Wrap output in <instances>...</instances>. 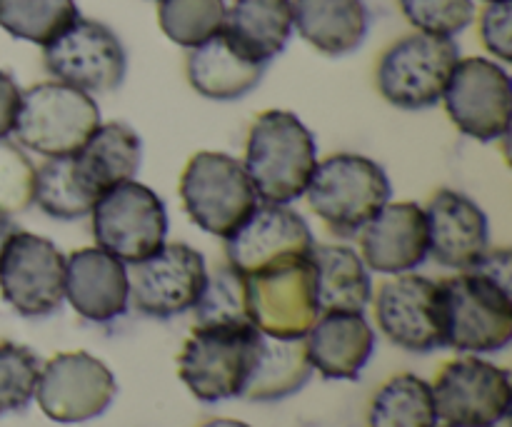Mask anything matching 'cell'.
I'll return each mask as SVG.
<instances>
[{"label": "cell", "instance_id": "cell-20", "mask_svg": "<svg viewBox=\"0 0 512 427\" xmlns=\"http://www.w3.org/2000/svg\"><path fill=\"white\" fill-rule=\"evenodd\" d=\"M365 268L403 275L428 258V220L418 203H385L360 230Z\"/></svg>", "mask_w": 512, "mask_h": 427}, {"label": "cell", "instance_id": "cell-6", "mask_svg": "<svg viewBox=\"0 0 512 427\" xmlns=\"http://www.w3.org/2000/svg\"><path fill=\"white\" fill-rule=\"evenodd\" d=\"M445 345L460 353H498L512 340V288L463 270L440 283Z\"/></svg>", "mask_w": 512, "mask_h": 427}, {"label": "cell", "instance_id": "cell-1", "mask_svg": "<svg viewBox=\"0 0 512 427\" xmlns=\"http://www.w3.org/2000/svg\"><path fill=\"white\" fill-rule=\"evenodd\" d=\"M243 165L260 203H293L305 195L318 165L313 133L288 110H265L250 125Z\"/></svg>", "mask_w": 512, "mask_h": 427}, {"label": "cell", "instance_id": "cell-30", "mask_svg": "<svg viewBox=\"0 0 512 427\" xmlns=\"http://www.w3.org/2000/svg\"><path fill=\"white\" fill-rule=\"evenodd\" d=\"M75 18V0H0V28L35 45H48Z\"/></svg>", "mask_w": 512, "mask_h": 427}, {"label": "cell", "instance_id": "cell-32", "mask_svg": "<svg viewBox=\"0 0 512 427\" xmlns=\"http://www.w3.org/2000/svg\"><path fill=\"white\" fill-rule=\"evenodd\" d=\"M40 378V360L30 348L0 343V415L23 413L33 403Z\"/></svg>", "mask_w": 512, "mask_h": 427}, {"label": "cell", "instance_id": "cell-2", "mask_svg": "<svg viewBox=\"0 0 512 427\" xmlns=\"http://www.w3.org/2000/svg\"><path fill=\"white\" fill-rule=\"evenodd\" d=\"M263 333L253 323L195 325L178 358V375L200 403L243 398L258 365Z\"/></svg>", "mask_w": 512, "mask_h": 427}, {"label": "cell", "instance_id": "cell-33", "mask_svg": "<svg viewBox=\"0 0 512 427\" xmlns=\"http://www.w3.org/2000/svg\"><path fill=\"white\" fill-rule=\"evenodd\" d=\"M195 325L210 323H250L245 310V278L230 265L208 273L203 295L195 303Z\"/></svg>", "mask_w": 512, "mask_h": 427}, {"label": "cell", "instance_id": "cell-7", "mask_svg": "<svg viewBox=\"0 0 512 427\" xmlns=\"http://www.w3.org/2000/svg\"><path fill=\"white\" fill-rule=\"evenodd\" d=\"M460 60L453 38L410 33L390 45L378 60L380 95L400 110H425L443 100L450 73Z\"/></svg>", "mask_w": 512, "mask_h": 427}, {"label": "cell", "instance_id": "cell-4", "mask_svg": "<svg viewBox=\"0 0 512 427\" xmlns=\"http://www.w3.org/2000/svg\"><path fill=\"white\" fill-rule=\"evenodd\" d=\"M98 125L100 108L93 95L48 80L23 90L13 135L33 153L63 158L78 153Z\"/></svg>", "mask_w": 512, "mask_h": 427}, {"label": "cell", "instance_id": "cell-35", "mask_svg": "<svg viewBox=\"0 0 512 427\" xmlns=\"http://www.w3.org/2000/svg\"><path fill=\"white\" fill-rule=\"evenodd\" d=\"M35 168L18 145L0 140V215L25 213L33 205Z\"/></svg>", "mask_w": 512, "mask_h": 427}, {"label": "cell", "instance_id": "cell-39", "mask_svg": "<svg viewBox=\"0 0 512 427\" xmlns=\"http://www.w3.org/2000/svg\"><path fill=\"white\" fill-rule=\"evenodd\" d=\"M200 427H250V425L240 423V420H225V418H218V420H208V423H203Z\"/></svg>", "mask_w": 512, "mask_h": 427}, {"label": "cell", "instance_id": "cell-18", "mask_svg": "<svg viewBox=\"0 0 512 427\" xmlns=\"http://www.w3.org/2000/svg\"><path fill=\"white\" fill-rule=\"evenodd\" d=\"M423 210L428 220V255L443 268L470 270L490 250L488 218L468 195L443 188Z\"/></svg>", "mask_w": 512, "mask_h": 427}, {"label": "cell", "instance_id": "cell-29", "mask_svg": "<svg viewBox=\"0 0 512 427\" xmlns=\"http://www.w3.org/2000/svg\"><path fill=\"white\" fill-rule=\"evenodd\" d=\"M33 203L55 220H80L90 215L98 198L75 173L73 155H63L35 168Z\"/></svg>", "mask_w": 512, "mask_h": 427}, {"label": "cell", "instance_id": "cell-25", "mask_svg": "<svg viewBox=\"0 0 512 427\" xmlns=\"http://www.w3.org/2000/svg\"><path fill=\"white\" fill-rule=\"evenodd\" d=\"M293 23L318 53L340 58L363 45L370 13L363 0H293Z\"/></svg>", "mask_w": 512, "mask_h": 427}, {"label": "cell", "instance_id": "cell-15", "mask_svg": "<svg viewBox=\"0 0 512 427\" xmlns=\"http://www.w3.org/2000/svg\"><path fill=\"white\" fill-rule=\"evenodd\" d=\"M130 303L148 318L168 320L195 308L208 283V265L195 248L165 243L150 258L133 265Z\"/></svg>", "mask_w": 512, "mask_h": 427}, {"label": "cell", "instance_id": "cell-27", "mask_svg": "<svg viewBox=\"0 0 512 427\" xmlns=\"http://www.w3.org/2000/svg\"><path fill=\"white\" fill-rule=\"evenodd\" d=\"M313 375L303 340H273L263 335L258 365L250 375L245 400L253 403H275L298 393Z\"/></svg>", "mask_w": 512, "mask_h": 427}, {"label": "cell", "instance_id": "cell-41", "mask_svg": "<svg viewBox=\"0 0 512 427\" xmlns=\"http://www.w3.org/2000/svg\"><path fill=\"white\" fill-rule=\"evenodd\" d=\"M485 3H493V0H485Z\"/></svg>", "mask_w": 512, "mask_h": 427}, {"label": "cell", "instance_id": "cell-28", "mask_svg": "<svg viewBox=\"0 0 512 427\" xmlns=\"http://www.w3.org/2000/svg\"><path fill=\"white\" fill-rule=\"evenodd\" d=\"M438 410L430 383L418 375H395L375 393L368 427H435Z\"/></svg>", "mask_w": 512, "mask_h": 427}, {"label": "cell", "instance_id": "cell-17", "mask_svg": "<svg viewBox=\"0 0 512 427\" xmlns=\"http://www.w3.org/2000/svg\"><path fill=\"white\" fill-rule=\"evenodd\" d=\"M315 238L308 223L288 205L263 203L225 238L228 265L243 278L308 258Z\"/></svg>", "mask_w": 512, "mask_h": 427}, {"label": "cell", "instance_id": "cell-14", "mask_svg": "<svg viewBox=\"0 0 512 427\" xmlns=\"http://www.w3.org/2000/svg\"><path fill=\"white\" fill-rule=\"evenodd\" d=\"M438 420L453 427H498L512 403L510 373L480 358H460L435 378Z\"/></svg>", "mask_w": 512, "mask_h": 427}, {"label": "cell", "instance_id": "cell-24", "mask_svg": "<svg viewBox=\"0 0 512 427\" xmlns=\"http://www.w3.org/2000/svg\"><path fill=\"white\" fill-rule=\"evenodd\" d=\"M143 160L140 135L125 123H100L98 130L73 153V165L85 188L100 198L110 188L135 180Z\"/></svg>", "mask_w": 512, "mask_h": 427}, {"label": "cell", "instance_id": "cell-38", "mask_svg": "<svg viewBox=\"0 0 512 427\" xmlns=\"http://www.w3.org/2000/svg\"><path fill=\"white\" fill-rule=\"evenodd\" d=\"M15 230H20V228L13 223V218H8V215H0V253H3L5 243H8V238L15 233Z\"/></svg>", "mask_w": 512, "mask_h": 427}, {"label": "cell", "instance_id": "cell-36", "mask_svg": "<svg viewBox=\"0 0 512 427\" xmlns=\"http://www.w3.org/2000/svg\"><path fill=\"white\" fill-rule=\"evenodd\" d=\"M480 38L500 63L512 60V0H493L480 15Z\"/></svg>", "mask_w": 512, "mask_h": 427}, {"label": "cell", "instance_id": "cell-9", "mask_svg": "<svg viewBox=\"0 0 512 427\" xmlns=\"http://www.w3.org/2000/svg\"><path fill=\"white\" fill-rule=\"evenodd\" d=\"M248 320L273 340H303L320 318L313 260L300 258L245 278Z\"/></svg>", "mask_w": 512, "mask_h": 427}, {"label": "cell", "instance_id": "cell-12", "mask_svg": "<svg viewBox=\"0 0 512 427\" xmlns=\"http://www.w3.org/2000/svg\"><path fill=\"white\" fill-rule=\"evenodd\" d=\"M455 128L480 143H495L510 130L512 85L503 65L488 58H460L443 93Z\"/></svg>", "mask_w": 512, "mask_h": 427}, {"label": "cell", "instance_id": "cell-31", "mask_svg": "<svg viewBox=\"0 0 512 427\" xmlns=\"http://www.w3.org/2000/svg\"><path fill=\"white\" fill-rule=\"evenodd\" d=\"M225 0H158V23L165 38L195 48L223 30Z\"/></svg>", "mask_w": 512, "mask_h": 427}, {"label": "cell", "instance_id": "cell-13", "mask_svg": "<svg viewBox=\"0 0 512 427\" xmlns=\"http://www.w3.org/2000/svg\"><path fill=\"white\" fill-rule=\"evenodd\" d=\"M118 395L115 375L90 353H60L40 365L35 400L53 423L78 425L100 418Z\"/></svg>", "mask_w": 512, "mask_h": 427}, {"label": "cell", "instance_id": "cell-10", "mask_svg": "<svg viewBox=\"0 0 512 427\" xmlns=\"http://www.w3.org/2000/svg\"><path fill=\"white\" fill-rule=\"evenodd\" d=\"M0 295L23 318H48L65 300V255L48 238L15 230L0 253Z\"/></svg>", "mask_w": 512, "mask_h": 427}, {"label": "cell", "instance_id": "cell-23", "mask_svg": "<svg viewBox=\"0 0 512 427\" xmlns=\"http://www.w3.org/2000/svg\"><path fill=\"white\" fill-rule=\"evenodd\" d=\"M293 30V0H233L225 10L223 35L260 65L283 53Z\"/></svg>", "mask_w": 512, "mask_h": 427}, {"label": "cell", "instance_id": "cell-22", "mask_svg": "<svg viewBox=\"0 0 512 427\" xmlns=\"http://www.w3.org/2000/svg\"><path fill=\"white\" fill-rule=\"evenodd\" d=\"M185 73L195 93L208 100L228 103L258 88L265 75V65L245 58L220 30L205 43L190 48Z\"/></svg>", "mask_w": 512, "mask_h": 427}, {"label": "cell", "instance_id": "cell-16", "mask_svg": "<svg viewBox=\"0 0 512 427\" xmlns=\"http://www.w3.org/2000/svg\"><path fill=\"white\" fill-rule=\"evenodd\" d=\"M375 320L398 348L433 353L445 345V305L440 283L423 275L403 273L380 285Z\"/></svg>", "mask_w": 512, "mask_h": 427}, {"label": "cell", "instance_id": "cell-37", "mask_svg": "<svg viewBox=\"0 0 512 427\" xmlns=\"http://www.w3.org/2000/svg\"><path fill=\"white\" fill-rule=\"evenodd\" d=\"M20 98H23V90L15 83L13 75L0 70V140H8L13 135L20 110Z\"/></svg>", "mask_w": 512, "mask_h": 427}, {"label": "cell", "instance_id": "cell-19", "mask_svg": "<svg viewBox=\"0 0 512 427\" xmlns=\"http://www.w3.org/2000/svg\"><path fill=\"white\" fill-rule=\"evenodd\" d=\"M65 300L90 323H113L130 308L128 265L100 248L75 250L65 258Z\"/></svg>", "mask_w": 512, "mask_h": 427}, {"label": "cell", "instance_id": "cell-21", "mask_svg": "<svg viewBox=\"0 0 512 427\" xmlns=\"http://www.w3.org/2000/svg\"><path fill=\"white\" fill-rule=\"evenodd\" d=\"M303 343L325 380H355L375 353V333L363 313H323Z\"/></svg>", "mask_w": 512, "mask_h": 427}, {"label": "cell", "instance_id": "cell-11", "mask_svg": "<svg viewBox=\"0 0 512 427\" xmlns=\"http://www.w3.org/2000/svg\"><path fill=\"white\" fill-rule=\"evenodd\" d=\"M43 65L53 80L95 95L120 88L128 55L108 25L75 18L63 33L43 45Z\"/></svg>", "mask_w": 512, "mask_h": 427}, {"label": "cell", "instance_id": "cell-8", "mask_svg": "<svg viewBox=\"0 0 512 427\" xmlns=\"http://www.w3.org/2000/svg\"><path fill=\"white\" fill-rule=\"evenodd\" d=\"M90 215L98 248L125 265L150 258L168 238V213L163 200L138 180L120 183L100 195Z\"/></svg>", "mask_w": 512, "mask_h": 427}, {"label": "cell", "instance_id": "cell-34", "mask_svg": "<svg viewBox=\"0 0 512 427\" xmlns=\"http://www.w3.org/2000/svg\"><path fill=\"white\" fill-rule=\"evenodd\" d=\"M405 20L418 33L455 38L475 18L473 0H400Z\"/></svg>", "mask_w": 512, "mask_h": 427}, {"label": "cell", "instance_id": "cell-3", "mask_svg": "<svg viewBox=\"0 0 512 427\" xmlns=\"http://www.w3.org/2000/svg\"><path fill=\"white\" fill-rule=\"evenodd\" d=\"M390 193L393 188L385 170L375 160L355 153L320 160L305 190L313 213L340 238L358 235L390 203Z\"/></svg>", "mask_w": 512, "mask_h": 427}, {"label": "cell", "instance_id": "cell-26", "mask_svg": "<svg viewBox=\"0 0 512 427\" xmlns=\"http://www.w3.org/2000/svg\"><path fill=\"white\" fill-rule=\"evenodd\" d=\"M315 293L323 313H363L373 300V283L363 258L348 245H315Z\"/></svg>", "mask_w": 512, "mask_h": 427}, {"label": "cell", "instance_id": "cell-5", "mask_svg": "<svg viewBox=\"0 0 512 427\" xmlns=\"http://www.w3.org/2000/svg\"><path fill=\"white\" fill-rule=\"evenodd\" d=\"M180 200L200 230L223 240L260 205L245 165L210 150L188 160L180 175Z\"/></svg>", "mask_w": 512, "mask_h": 427}, {"label": "cell", "instance_id": "cell-40", "mask_svg": "<svg viewBox=\"0 0 512 427\" xmlns=\"http://www.w3.org/2000/svg\"><path fill=\"white\" fill-rule=\"evenodd\" d=\"M435 427H453V425H435Z\"/></svg>", "mask_w": 512, "mask_h": 427}]
</instances>
